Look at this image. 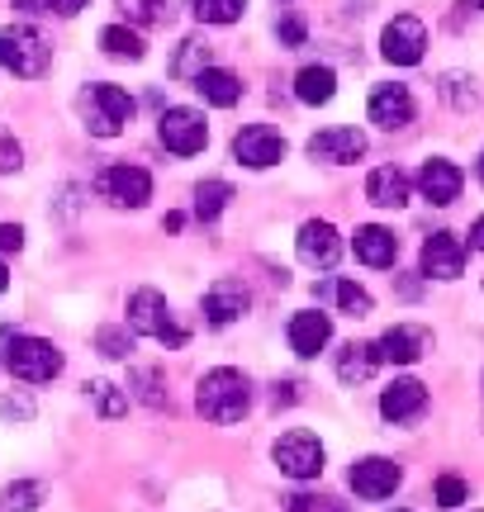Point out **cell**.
Returning <instances> with one entry per match:
<instances>
[{
	"label": "cell",
	"mask_w": 484,
	"mask_h": 512,
	"mask_svg": "<svg viewBox=\"0 0 484 512\" xmlns=\"http://www.w3.org/2000/svg\"><path fill=\"white\" fill-rule=\"evenodd\" d=\"M195 408H200V418L219 422V427L242 422L247 418V408H252V380L233 366L209 370L205 380L195 384Z\"/></svg>",
	"instance_id": "cell-1"
},
{
	"label": "cell",
	"mask_w": 484,
	"mask_h": 512,
	"mask_svg": "<svg viewBox=\"0 0 484 512\" xmlns=\"http://www.w3.org/2000/svg\"><path fill=\"white\" fill-rule=\"evenodd\" d=\"M0 67L19 81H38L53 67V48L34 24H10V29H0Z\"/></svg>",
	"instance_id": "cell-2"
},
{
	"label": "cell",
	"mask_w": 484,
	"mask_h": 512,
	"mask_svg": "<svg viewBox=\"0 0 484 512\" xmlns=\"http://www.w3.org/2000/svg\"><path fill=\"white\" fill-rule=\"evenodd\" d=\"M129 332L138 337H152L162 347H186L190 332L171 318V304L162 290H133L129 294Z\"/></svg>",
	"instance_id": "cell-3"
},
{
	"label": "cell",
	"mask_w": 484,
	"mask_h": 512,
	"mask_svg": "<svg viewBox=\"0 0 484 512\" xmlns=\"http://www.w3.org/2000/svg\"><path fill=\"white\" fill-rule=\"evenodd\" d=\"M5 366L24 384H48L62 375V351L53 342H43V337H15L5 347Z\"/></svg>",
	"instance_id": "cell-4"
},
{
	"label": "cell",
	"mask_w": 484,
	"mask_h": 512,
	"mask_svg": "<svg viewBox=\"0 0 484 512\" xmlns=\"http://www.w3.org/2000/svg\"><path fill=\"white\" fill-rule=\"evenodd\" d=\"M129 119H133V95L124 86L100 81V86L86 91V128H91L95 138H119Z\"/></svg>",
	"instance_id": "cell-5"
},
{
	"label": "cell",
	"mask_w": 484,
	"mask_h": 512,
	"mask_svg": "<svg viewBox=\"0 0 484 512\" xmlns=\"http://www.w3.org/2000/svg\"><path fill=\"white\" fill-rule=\"evenodd\" d=\"M157 138H162V147L176 152V157H195V152H205V143H209V124L200 110L171 105V110L157 119Z\"/></svg>",
	"instance_id": "cell-6"
},
{
	"label": "cell",
	"mask_w": 484,
	"mask_h": 512,
	"mask_svg": "<svg viewBox=\"0 0 484 512\" xmlns=\"http://www.w3.org/2000/svg\"><path fill=\"white\" fill-rule=\"evenodd\" d=\"M423 48H428V24L418 15H394L385 29H380V57L394 62V67H418L423 62Z\"/></svg>",
	"instance_id": "cell-7"
},
{
	"label": "cell",
	"mask_w": 484,
	"mask_h": 512,
	"mask_svg": "<svg viewBox=\"0 0 484 512\" xmlns=\"http://www.w3.org/2000/svg\"><path fill=\"white\" fill-rule=\"evenodd\" d=\"M271 460L280 465V475H290V479H318L323 475V441L314 437V432H285V437L271 446Z\"/></svg>",
	"instance_id": "cell-8"
},
{
	"label": "cell",
	"mask_w": 484,
	"mask_h": 512,
	"mask_svg": "<svg viewBox=\"0 0 484 512\" xmlns=\"http://www.w3.org/2000/svg\"><path fill=\"white\" fill-rule=\"evenodd\" d=\"M95 185H100V195H105L114 209H143V204L152 200V176L143 171V166H133V162L105 166Z\"/></svg>",
	"instance_id": "cell-9"
},
{
	"label": "cell",
	"mask_w": 484,
	"mask_h": 512,
	"mask_svg": "<svg viewBox=\"0 0 484 512\" xmlns=\"http://www.w3.org/2000/svg\"><path fill=\"white\" fill-rule=\"evenodd\" d=\"M233 162L252 166V171H266V166L285 162V138H280L271 124H247L233 133Z\"/></svg>",
	"instance_id": "cell-10"
},
{
	"label": "cell",
	"mask_w": 484,
	"mask_h": 512,
	"mask_svg": "<svg viewBox=\"0 0 484 512\" xmlns=\"http://www.w3.org/2000/svg\"><path fill=\"white\" fill-rule=\"evenodd\" d=\"M356 498H366V503H380V498H390L399 484H404V470L385 456H366L352 465V475H347Z\"/></svg>",
	"instance_id": "cell-11"
},
{
	"label": "cell",
	"mask_w": 484,
	"mask_h": 512,
	"mask_svg": "<svg viewBox=\"0 0 484 512\" xmlns=\"http://www.w3.org/2000/svg\"><path fill=\"white\" fill-rule=\"evenodd\" d=\"M366 114H371L375 128L394 133V128H409L413 124L418 105H413V91H409V86L390 81V86H375V91H371V100H366Z\"/></svg>",
	"instance_id": "cell-12"
},
{
	"label": "cell",
	"mask_w": 484,
	"mask_h": 512,
	"mask_svg": "<svg viewBox=\"0 0 484 512\" xmlns=\"http://www.w3.org/2000/svg\"><path fill=\"white\" fill-rule=\"evenodd\" d=\"M418 271L428 275V280H461V271H466V242L456 238V233H432L423 242Z\"/></svg>",
	"instance_id": "cell-13"
},
{
	"label": "cell",
	"mask_w": 484,
	"mask_h": 512,
	"mask_svg": "<svg viewBox=\"0 0 484 512\" xmlns=\"http://www.w3.org/2000/svg\"><path fill=\"white\" fill-rule=\"evenodd\" d=\"M295 252H299V261H304V266L328 271V266H337V256H342V233H337L328 219H309L304 228H299Z\"/></svg>",
	"instance_id": "cell-14"
},
{
	"label": "cell",
	"mask_w": 484,
	"mask_h": 512,
	"mask_svg": "<svg viewBox=\"0 0 484 512\" xmlns=\"http://www.w3.org/2000/svg\"><path fill=\"white\" fill-rule=\"evenodd\" d=\"M309 157L328 166H352L366 157V133L361 128H323L309 138Z\"/></svg>",
	"instance_id": "cell-15"
},
{
	"label": "cell",
	"mask_w": 484,
	"mask_h": 512,
	"mask_svg": "<svg viewBox=\"0 0 484 512\" xmlns=\"http://www.w3.org/2000/svg\"><path fill=\"white\" fill-rule=\"evenodd\" d=\"M247 309H252V294H247L242 280H214L205 290V323L209 328H228V323L247 318Z\"/></svg>",
	"instance_id": "cell-16"
},
{
	"label": "cell",
	"mask_w": 484,
	"mask_h": 512,
	"mask_svg": "<svg viewBox=\"0 0 484 512\" xmlns=\"http://www.w3.org/2000/svg\"><path fill=\"white\" fill-rule=\"evenodd\" d=\"M461 185H466V171L456 162H447V157H432V162H423V171H418V190H423V200L437 204V209H447V204L461 200Z\"/></svg>",
	"instance_id": "cell-17"
},
{
	"label": "cell",
	"mask_w": 484,
	"mask_h": 512,
	"mask_svg": "<svg viewBox=\"0 0 484 512\" xmlns=\"http://www.w3.org/2000/svg\"><path fill=\"white\" fill-rule=\"evenodd\" d=\"M328 342H333V318H328V313L304 309V313H295V318H290V351H295V356L314 361Z\"/></svg>",
	"instance_id": "cell-18"
},
{
	"label": "cell",
	"mask_w": 484,
	"mask_h": 512,
	"mask_svg": "<svg viewBox=\"0 0 484 512\" xmlns=\"http://www.w3.org/2000/svg\"><path fill=\"white\" fill-rule=\"evenodd\" d=\"M352 252L361 266H375V271H385L399 261V238H394L390 228H380V223H361L352 233Z\"/></svg>",
	"instance_id": "cell-19"
},
{
	"label": "cell",
	"mask_w": 484,
	"mask_h": 512,
	"mask_svg": "<svg viewBox=\"0 0 484 512\" xmlns=\"http://www.w3.org/2000/svg\"><path fill=\"white\" fill-rule=\"evenodd\" d=\"M428 408V384L423 380H394L380 394V418L385 422H413Z\"/></svg>",
	"instance_id": "cell-20"
},
{
	"label": "cell",
	"mask_w": 484,
	"mask_h": 512,
	"mask_svg": "<svg viewBox=\"0 0 484 512\" xmlns=\"http://www.w3.org/2000/svg\"><path fill=\"white\" fill-rule=\"evenodd\" d=\"M380 361H390V366H413V361H423V351H428V332L423 328H409V323H394L380 342Z\"/></svg>",
	"instance_id": "cell-21"
},
{
	"label": "cell",
	"mask_w": 484,
	"mask_h": 512,
	"mask_svg": "<svg viewBox=\"0 0 484 512\" xmlns=\"http://www.w3.org/2000/svg\"><path fill=\"white\" fill-rule=\"evenodd\" d=\"M413 195V181L399 171V166H375L371 176H366V200L375 209H404Z\"/></svg>",
	"instance_id": "cell-22"
},
{
	"label": "cell",
	"mask_w": 484,
	"mask_h": 512,
	"mask_svg": "<svg viewBox=\"0 0 484 512\" xmlns=\"http://www.w3.org/2000/svg\"><path fill=\"white\" fill-rule=\"evenodd\" d=\"M190 86L205 95V105H219V110H233V105L242 100V81L233 72H224V67H205Z\"/></svg>",
	"instance_id": "cell-23"
},
{
	"label": "cell",
	"mask_w": 484,
	"mask_h": 512,
	"mask_svg": "<svg viewBox=\"0 0 484 512\" xmlns=\"http://www.w3.org/2000/svg\"><path fill=\"white\" fill-rule=\"evenodd\" d=\"M380 366V351L375 342H347V347L337 351V380L342 384H366Z\"/></svg>",
	"instance_id": "cell-24"
},
{
	"label": "cell",
	"mask_w": 484,
	"mask_h": 512,
	"mask_svg": "<svg viewBox=\"0 0 484 512\" xmlns=\"http://www.w3.org/2000/svg\"><path fill=\"white\" fill-rule=\"evenodd\" d=\"M295 95H299V105H328L337 95V72L333 67H304L295 76Z\"/></svg>",
	"instance_id": "cell-25"
},
{
	"label": "cell",
	"mask_w": 484,
	"mask_h": 512,
	"mask_svg": "<svg viewBox=\"0 0 484 512\" xmlns=\"http://www.w3.org/2000/svg\"><path fill=\"white\" fill-rule=\"evenodd\" d=\"M100 48L110 57H119V62H138V57H143V38H138V29H129V24H105V29H100Z\"/></svg>",
	"instance_id": "cell-26"
},
{
	"label": "cell",
	"mask_w": 484,
	"mask_h": 512,
	"mask_svg": "<svg viewBox=\"0 0 484 512\" xmlns=\"http://www.w3.org/2000/svg\"><path fill=\"white\" fill-rule=\"evenodd\" d=\"M228 200H233V185L228 181H200L195 185V219L214 223L228 209Z\"/></svg>",
	"instance_id": "cell-27"
},
{
	"label": "cell",
	"mask_w": 484,
	"mask_h": 512,
	"mask_svg": "<svg viewBox=\"0 0 484 512\" xmlns=\"http://www.w3.org/2000/svg\"><path fill=\"white\" fill-rule=\"evenodd\" d=\"M205 67H209V43L205 38H186V43L176 48V57H171V76H176V81H195Z\"/></svg>",
	"instance_id": "cell-28"
},
{
	"label": "cell",
	"mask_w": 484,
	"mask_h": 512,
	"mask_svg": "<svg viewBox=\"0 0 484 512\" xmlns=\"http://www.w3.org/2000/svg\"><path fill=\"white\" fill-rule=\"evenodd\" d=\"M333 299H337V309L347 313V318H371V309H375L371 290H366V285H356V280H337Z\"/></svg>",
	"instance_id": "cell-29"
},
{
	"label": "cell",
	"mask_w": 484,
	"mask_h": 512,
	"mask_svg": "<svg viewBox=\"0 0 484 512\" xmlns=\"http://www.w3.org/2000/svg\"><path fill=\"white\" fill-rule=\"evenodd\" d=\"M247 0H190V15L200 24H238Z\"/></svg>",
	"instance_id": "cell-30"
},
{
	"label": "cell",
	"mask_w": 484,
	"mask_h": 512,
	"mask_svg": "<svg viewBox=\"0 0 484 512\" xmlns=\"http://www.w3.org/2000/svg\"><path fill=\"white\" fill-rule=\"evenodd\" d=\"M119 10L133 24H171L176 19V0H119Z\"/></svg>",
	"instance_id": "cell-31"
},
{
	"label": "cell",
	"mask_w": 484,
	"mask_h": 512,
	"mask_svg": "<svg viewBox=\"0 0 484 512\" xmlns=\"http://www.w3.org/2000/svg\"><path fill=\"white\" fill-rule=\"evenodd\" d=\"M442 100H447L451 110H475V81L470 76H461V72H447L442 76Z\"/></svg>",
	"instance_id": "cell-32"
},
{
	"label": "cell",
	"mask_w": 484,
	"mask_h": 512,
	"mask_svg": "<svg viewBox=\"0 0 484 512\" xmlns=\"http://www.w3.org/2000/svg\"><path fill=\"white\" fill-rule=\"evenodd\" d=\"M86 389H91V399L100 403V413H105V418H119V413L129 408V394H119V389H114V384H105V380L86 384Z\"/></svg>",
	"instance_id": "cell-33"
},
{
	"label": "cell",
	"mask_w": 484,
	"mask_h": 512,
	"mask_svg": "<svg viewBox=\"0 0 484 512\" xmlns=\"http://www.w3.org/2000/svg\"><path fill=\"white\" fill-rule=\"evenodd\" d=\"M38 498H43L38 484H10V489L0 494V503H5V512H34Z\"/></svg>",
	"instance_id": "cell-34"
},
{
	"label": "cell",
	"mask_w": 484,
	"mask_h": 512,
	"mask_svg": "<svg viewBox=\"0 0 484 512\" xmlns=\"http://www.w3.org/2000/svg\"><path fill=\"white\" fill-rule=\"evenodd\" d=\"M466 498H470V489H466V479H461V475H442V479H437V503H442V508H461Z\"/></svg>",
	"instance_id": "cell-35"
},
{
	"label": "cell",
	"mask_w": 484,
	"mask_h": 512,
	"mask_svg": "<svg viewBox=\"0 0 484 512\" xmlns=\"http://www.w3.org/2000/svg\"><path fill=\"white\" fill-rule=\"evenodd\" d=\"M290 512H352V508H347V503H337V498L295 494V498H290Z\"/></svg>",
	"instance_id": "cell-36"
},
{
	"label": "cell",
	"mask_w": 484,
	"mask_h": 512,
	"mask_svg": "<svg viewBox=\"0 0 484 512\" xmlns=\"http://www.w3.org/2000/svg\"><path fill=\"white\" fill-rule=\"evenodd\" d=\"M133 389H138V399L152 403V408H162V394H157V370H133Z\"/></svg>",
	"instance_id": "cell-37"
},
{
	"label": "cell",
	"mask_w": 484,
	"mask_h": 512,
	"mask_svg": "<svg viewBox=\"0 0 484 512\" xmlns=\"http://www.w3.org/2000/svg\"><path fill=\"white\" fill-rule=\"evenodd\" d=\"M276 38L285 43V48H299V43H304V19H299V15H285L276 24Z\"/></svg>",
	"instance_id": "cell-38"
},
{
	"label": "cell",
	"mask_w": 484,
	"mask_h": 512,
	"mask_svg": "<svg viewBox=\"0 0 484 512\" xmlns=\"http://www.w3.org/2000/svg\"><path fill=\"white\" fill-rule=\"evenodd\" d=\"M100 347H105V356H114V361H119V356H129V342H124V332L119 328L100 332Z\"/></svg>",
	"instance_id": "cell-39"
},
{
	"label": "cell",
	"mask_w": 484,
	"mask_h": 512,
	"mask_svg": "<svg viewBox=\"0 0 484 512\" xmlns=\"http://www.w3.org/2000/svg\"><path fill=\"white\" fill-rule=\"evenodd\" d=\"M24 247V228L19 223H0V252H19Z\"/></svg>",
	"instance_id": "cell-40"
},
{
	"label": "cell",
	"mask_w": 484,
	"mask_h": 512,
	"mask_svg": "<svg viewBox=\"0 0 484 512\" xmlns=\"http://www.w3.org/2000/svg\"><path fill=\"white\" fill-rule=\"evenodd\" d=\"M19 157H24V152H19V143H10V138H0V171H19Z\"/></svg>",
	"instance_id": "cell-41"
},
{
	"label": "cell",
	"mask_w": 484,
	"mask_h": 512,
	"mask_svg": "<svg viewBox=\"0 0 484 512\" xmlns=\"http://www.w3.org/2000/svg\"><path fill=\"white\" fill-rule=\"evenodd\" d=\"M0 413H5V418H29V413H34V403L29 399H5L0 403Z\"/></svg>",
	"instance_id": "cell-42"
},
{
	"label": "cell",
	"mask_w": 484,
	"mask_h": 512,
	"mask_svg": "<svg viewBox=\"0 0 484 512\" xmlns=\"http://www.w3.org/2000/svg\"><path fill=\"white\" fill-rule=\"evenodd\" d=\"M48 10H57V15H81L86 0H48Z\"/></svg>",
	"instance_id": "cell-43"
},
{
	"label": "cell",
	"mask_w": 484,
	"mask_h": 512,
	"mask_svg": "<svg viewBox=\"0 0 484 512\" xmlns=\"http://www.w3.org/2000/svg\"><path fill=\"white\" fill-rule=\"evenodd\" d=\"M470 247H475V252H484V214L470 223Z\"/></svg>",
	"instance_id": "cell-44"
},
{
	"label": "cell",
	"mask_w": 484,
	"mask_h": 512,
	"mask_svg": "<svg viewBox=\"0 0 484 512\" xmlns=\"http://www.w3.org/2000/svg\"><path fill=\"white\" fill-rule=\"evenodd\" d=\"M181 223H186L181 214H167V219H162V228H167V233H181Z\"/></svg>",
	"instance_id": "cell-45"
},
{
	"label": "cell",
	"mask_w": 484,
	"mask_h": 512,
	"mask_svg": "<svg viewBox=\"0 0 484 512\" xmlns=\"http://www.w3.org/2000/svg\"><path fill=\"white\" fill-rule=\"evenodd\" d=\"M5 290H10V271H5V261H0V299H5Z\"/></svg>",
	"instance_id": "cell-46"
},
{
	"label": "cell",
	"mask_w": 484,
	"mask_h": 512,
	"mask_svg": "<svg viewBox=\"0 0 484 512\" xmlns=\"http://www.w3.org/2000/svg\"><path fill=\"white\" fill-rule=\"evenodd\" d=\"M19 10H24V15H38V0H15Z\"/></svg>",
	"instance_id": "cell-47"
},
{
	"label": "cell",
	"mask_w": 484,
	"mask_h": 512,
	"mask_svg": "<svg viewBox=\"0 0 484 512\" xmlns=\"http://www.w3.org/2000/svg\"><path fill=\"white\" fill-rule=\"evenodd\" d=\"M475 176H480V185H484V152H480V162H475Z\"/></svg>",
	"instance_id": "cell-48"
},
{
	"label": "cell",
	"mask_w": 484,
	"mask_h": 512,
	"mask_svg": "<svg viewBox=\"0 0 484 512\" xmlns=\"http://www.w3.org/2000/svg\"><path fill=\"white\" fill-rule=\"evenodd\" d=\"M470 5H480V10H484V0H466V10H470Z\"/></svg>",
	"instance_id": "cell-49"
},
{
	"label": "cell",
	"mask_w": 484,
	"mask_h": 512,
	"mask_svg": "<svg viewBox=\"0 0 484 512\" xmlns=\"http://www.w3.org/2000/svg\"><path fill=\"white\" fill-rule=\"evenodd\" d=\"M480 512H484V508H480Z\"/></svg>",
	"instance_id": "cell-50"
}]
</instances>
